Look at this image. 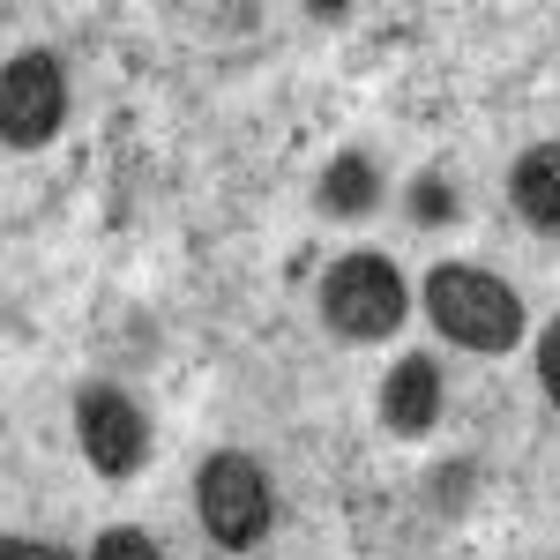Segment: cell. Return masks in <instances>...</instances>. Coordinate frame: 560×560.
Returning a JSON list of instances; mask_svg holds the SVG:
<instances>
[{
    "mask_svg": "<svg viewBox=\"0 0 560 560\" xmlns=\"http://www.w3.org/2000/svg\"><path fill=\"white\" fill-rule=\"evenodd\" d=\"M427 314L448 345L464 351H509L523 337V300L478 261H441L427 277Z\"/></svg>",
    "mask_w": 560,
    "mask_h": 560,
    "instance_id": "6da1fadb",
    "label": "cell"
},
{
    "mask_svg": "<svg viewBox=\"0 0 560 560\" xmlns=\"http://www.w3.org/2000/svg\"><path fill=\"white\" fill-rule=\"evenodd\" d=\"M195 509H202V530H210L217 546L247 553V546H261V530L277 516V493H269V471H261L255 456L217 448L210 464L195 471Z\"/></svg>",
    "mask_w": 560,
    "mask_h": 560,
    "instance_id": "7a4b0ae2",
    "label": "cell"
},
{
    "mask_svg": "<svg viewBox=\"0 0 560 560\" xmlns=\"http://www.w3.org/2000/svg\"><path fill=\"white\" fill-rule=\"evenodd\" d=\"M322 314H329V329L351 337V345L396 337V329H404V277H396V261L345 255L322 277Z\"/></svg>",
    "mask_w": 560,
    "mask_h": 560,
    "instance_id": "3957f363",
    "label": "cell"
},
{
    "mask_svg": "<svg viewBox=\"0 0 560 560\" xmlns=\"http://www.w3.org/2000/svg\"><path fill=\"white\" fill-rule=\"evenodd\" d=\"M68 120V75L52 52H15L0 75V142L8 150H45Z\"/></svg>",
    "mask_w": 560,
    "mask_h": 560,
    "instance_id": "277c9868",
    "label": "cell"
},
{
    "mask_svg": "<svg viewBox=\"0 0 560 560\" xmlns=\"http://www.w3.org/2000/svg\"><path fill=\"white\" fill-rule=\"evenodd\" d=\"M75 441H83V456L105 478H128V471H142V456H150V419L135 411L120 388L90 382L83 396H75Z\"/></svg>",
    "mask_w": 560,
    "mask_h": 560,
    "instance_id": "5b68a950",
    "label": "cell"
},
{
    "mask_svg": "<svg viewBox=\"0 0 560 560\" xmlns=\"http://www.w3.org/2000/svg\"><path fill=\"white\" fill-rule=\"evenodd\" d=\"M433 419H441V366L433 359H396L382 382V427L388 433H427Z\"/></svg>",
    "mask_w": 560,
    "mask_h": 560,
    "instance_id": "8992f818",
    "label": "cell"
},
{
    "mask_svg": "<svg viewBox=\"0 0 560 560\" xmlns=\"http://www.w3.org/2000/svg\"><path fill=\"white\" fill-rule=\"evenodd\" d=\"M509 202L530 232H546L560 240V142H538V150H523L516 173H509Z\"/></svg>",
    "mask_w": 560,
    "mask_h": 560,
    "instance_id": "52a82bcc",
    "label": "cell"
},
{
    "mask_svg": "<svg viewBox=\"0 0 560 560\" xmlns=\"http://www.w3.org/2000/svg\"><path fill=\"white\" fill-rule=\"evenodd\" d=\"M374 202H382V173H374V158H366V150L329 158V173H322V210H329V217H366Z\"/></svg>",
    "mask_w": 560,
    "mask_h": 560,
    "instance_id": "ba28073f",
    "label": "cell"
},
{
    "mask_svg": "<svg viewBox=\"0 0 560 560\" xmlns=\"http://www.w3.org/2000/svg\"><path fill=\"white\" fill-rule=\"evenodd\" d=\"M411 217H419V224H456L464 202H456V187H448L441 173H427L419 187H411Z\"/></svg>",
    "mask_w": 560,
    "mask_h": 560,
    "instance_id": "9c48e42d",
    "label": "cell"
},
{
    "mask_svg": "<svg viewBox=\"0 0 560 560\" xmlns=\"http://www.w3.org/2000/svg\"><path fill=\"white\" fill-rule=\"evenodd\" d=\"M90 560H165V553H158V538H142V530H105V538L90 546Z\"/></svg>",
    "mask_w": 560,
    "mask_h": 560,
    "instance_id": "30bf717a",
    "label": "cell"
},
{
    "mask_svg": "<svg viewBox=\"0 0 560 560\" xmlns=\"http://www.w3.org/2000/svg\"><path fill=\"white\" fill-rule=\"evenodd\" d=\"M538 374H546V396L560 404V322H546V337H538Z\"/></svg>",
    "mask_w": 560,
    "mask_h": 560,
    "instance_id": "8fae6325",
    "label": "cell"
},
{
    "mask_svg": "<svg viewBox=\"0 0 560 560\" xmlns=\"http://www.w3.org/2000/svg\"><path fill=\"white\" fill-rule=\"evenodd\" d=\"M0 560H75V553H60V546H45V538H8Z\"/></svg>",
    "mask_w": 560,
    "mask_h": 560,
    "instance_id": "7c38bea8",
    "label": "cell"
}]
</instances>
